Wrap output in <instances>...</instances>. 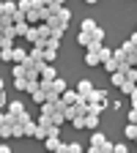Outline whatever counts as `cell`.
I'll use <instances>...</instances> for the list:
<instances>
[{
	"instance_id": "cell-1",
	"label": "cell",
	"mask_w": 137,
	"mask_h": 153,
	"mask_svg": "<svg viewBox=\"0 0 137 153\" xmlns=\"http://www.w3.org/2000/svg\"><path fill=\"white\" fill-rule=\"evenodd\" d=\"M44 148H47V150H55V153H66V150H69V145H66V142H61L55 134H49V137L44 140Z\"/></svg>"
},
{
	"instance_id": "cell-2",
	"label": "cell",
	"mask_w": 137,
	"mask_h": 153,
	"mask_svg": "<svg viewBox=\"0 0 137 153\" xmlns=\"http://www.w3.org/2000/svg\"><path fill=\"white\" fill-rule=\"evenodd\" d=\"M88 101H93V104H102V107H107V90H104V88H93V90L88 93Z\"/></svg>"
},
{
	"instance_id": "cell-3",
	"label": "cell",
	"mask_w": 137,
	"mask_h": 153,
	"mask_svg": "<svg viewBox=\"0 0 137 153\" xmlns=\"http://www.w3.org/2000/svg\"><path fill=\"white\" fill-rule=\"evenodd\" d=\"M104 142H107L104 134H102V131H93V134H91V153H99V150L104 148Z\"/></svg>"
},
{
	"instance_id": "cell-4",
	"label": "cell",
	"mask_w": 137,
	"mask_h": 153,
	"mask_svg": "<svg viewBox=\"0 0 137 153\" xmlns=\"http://www.w3.org/2000/svg\"><path fill=\"white\" fill-rule=\"evenodd\" d=\"M28 52H30V49H22V47H14V55H11V63H25V60H28Z\"/></svg>"
},
{
	"instance_id": "cell-5",
	"label": "cell",
	"mask_w": 137,
	"mask_h": 153,
	"mask_svg": "<svg viewBox=\"0 0 137 153\" xmlns=\"http://www.w3.org/2000/svg\"><path fill=\"white\" fill-rule=\"evenodd\" d=\"M85 66H102V57H99L96 49H88L85 52Z\"/></svg>"
},
{
	"instance_id": "cell-6",
	"label": "cell",
	"mask_w": 137,
	"mask_h": 153,
	"mask_svg": "<svg viewBox=\"0 0 137 153\" xmlns=\"http://www.w3.org/2000/svg\"><path fill=\"white\" fill-rule=\"evenodd\" d=\"M77 44L88 49V47L93 44V33H88V30H80V36H77Z\"/></svg>"
},
{
	"instance_id": "cell-7",
	"label": "cell",
	"mask_w": 137,
	"mask_h": 153,
	"mask_svg": "<svg viewBox=\"0 0 137 153\" xmlns=\"http://www.w3.org/2000/svg\"><path fill=\"white\" fill-rule=\"evenodd\" d=\"M6 109H8V112H6L8 118H16V115L22 112L25 107H22V101H8V104H6Z\"/></svg>"
},
{
	"instance_id": "cell-8",
	"label": "cell",
	"mask_w": 137,
	"mask_h": 153,
	"mask_svg": "<svg viewBox=\"0 0 137 153\" xmlns=\"http://www.w3.org/2000/svg\"><path fill=\"white\" fill-rule=\"evenodd\" d=\"M91 90H93V82H91V79H80V82H77V93H80V96H85V99H88Z\"/></svg>"
},
{
	"instance_id": "cell-9",
	"label": "cell",
	"mask_w": 137,
	"mask_h": 153,
	"mask_svg": "<svg viewBox=\"0 0 137 153\" xmlns=\"http://www.w3.org/2000/svg\"><path fill=\"white\" fill-rule=\"evenodd\" d=\"M30 96H33V101H36V104H38V107H41V104H44V101H47V90H44V88H41V85H38V88H36V90H33V93H30Z\"/></svg>"
},
{
	"instance_id": "cell-10",
	"label": "cell",
	"mask_w": 137,
	"mask_h": 153,
	"mask_svg": "<svg viewBox=\"0 0 137 153\" xmlns=\"http://www.w3.org/2000/svg\"><path fill=\"white\" fill-rule=\"evenodd\" d=\"M85 128H91V131L99 128V115H96V112H88L85 115Z\"/></svg>"
},
{
	"instance_id": "cell-11",
	"label": "cell",
	"mask_w": 137,
	"mask_h": 153,
	"mask_svg": "<svg viewBox=\"0 0 137 153\" xmlns=\"http://www.w3.org/2000/svg\"><path fill=\"white\" fill-rule=\"evenodd\" d=\"M55 76H58V74H55V66H52V63H44V66H41V79H55Z\"/></svg>"
},
{
	"instance_id": "cell-12",
	"label": "cell",
	"mask_w": 137,
	"mask_h": 153,
	"mask_svg": "<svg viewBox=\"0 0 137 153\" xmlns=\"http://www.w3.org/2000/svg\"><path fill=\"white\" fill-rule=\"evenodd\" d=\"M55 57H58V47L47 44V47H44V60H47V63H55Z\"/></svg>"
},
{
	"instance_id": "cell-13",
	"label": "cell",
	"mask_w": 137,
	"mask_h": 153,
	"mask_svg": "<svg viewBox=\"0 0 137 153\" xmlns=\"http://www.w3.org/2000/svg\"><path fill=\"white\" fill-rule=\"evenodd\" d=\"M110 82H112L115 88H121V85L126 82V74H124V71H112V74H110Z\"/></svg>"
},
{
	"instance_id": "cell-14",
	"label": "cell",
	"mask_w": 137,
	"mask_h": 153,
	"mask_svg": "<svg viewBox=\"0 0 137 153\" xmlns=\"http://www.w3.org/2000/svg\"><path fill=\"white\" fill-rule=\"evenodd\" d=\"M61 99H63L66 104H74L77 99H80V93H77V90H71V88H66V90H63V96H61Z\"/></svg>"
},
{
	"instance_id": "cell-15",
	"label": "cell",
	"mask_w": 137,
	"mask_h": 153,
	"mask_svg": "<svg viewBox=\"0 0 137 153\" xmlns=\"http://www.w3.org/2000/svg\"><path fill=\"white\" fill-rule=\"evenodd\" d=\"M102 66H104V68H107V71L112 74V71H118V68H121V60H118V57H115V55H112V57H110V60H104Z\"/></svg>"
},
{
	"instance_id": "cell-16",
	"label": "cell",
	"mask_w": 137,
	"mask_h": 153,
	"mask_svg": "<svg viewBox=\"0 0 137 153\" xmlns=\"http://www.w3.org/2000/svg\"><path fill=\"white\" fill-rule=\"evenodd\" d=\"M14 30H16V38L25 36V33L30 30V22H28V19H22V22H14Z\"/></svg>"
},
{
	"instance_id": "cell-17",
	"label": "cell",
	"mask_w": 137,
	"mask_h": 153,
	"mask_svg": "<svg viewBox=\"0 0 137 153\" xmlns=\"http://www.w3.org/2000/svg\"><path fill=\"white\" fill-rule=\"evenodd\" d=\"M66 88H69V85L61 79V76H55V79H52V90H55L58 96H63V90H66Z\"/></svg>"
},
{
	"instance_id": "cell-18",
	"label": "cell",
	"mask_w": 137,
	"mask_h": 153,
	"mask_svg": "<svg viewBox=\"0 0 137 153\" xmlns=\"http://www.w3.org/2000/svg\"><path fill=\"white\" fill-rule=\"evenodd\" d=\"M11 74H14V76H28V66H25V63H14V66H11Z\"/></svg>"
},
{
	"instance_id": "cell-19",
	"label": "cell",
	"mask_w": 137,
	"mask_h": 153,
	"mask_svg": "<svg viewBox=\"0 0 137 153\" xmlns=\"http://www.w3.org/2000/svg\"><path fill=\"white\" fill-rule=\"evenodd\" d=\"M63 33H66V25H55L49 38H52V41H61V38H63Z\"/></svg>"
},
{
	"instance_id": "cell-20",
	"label": "cell",
	"mask_w": 137,
	"mask_h": 153,
	"mask_svg": "<svg viewBox=\"0 0 137 153\" xmlns=\"http://www.w3.org/2000/svg\"><path fill=\"white\" fill-rule=\"evenodd\" d=\"M11 55H14V47H0V60L11 63Z\"/></svg>"
},
{
	"instance_id": "cell-21",
	"label": "cell",
	"mask_w": 137,
	"mask_h": 153,
	"mask_svg": "<svg viewBox=\"0 0 137 153\" xmlns=\"http://www.w3.org/2000/svg\"><path fill=\"white\" fill-rule=\"evenodd\" d=\"M124 134L129 140H137V123H126V128H124Z\"/></svg>"
},
{
	"instance_id": "cell-22",
	"label": "cell",
	"mask_w": 137,
	"mask_h": 153,
	"mask_svg": "<svg viewBox=\"0 0 137 153\" xmlns=\"http://www.w3.org/2000/svg\"><path fill=\"white\" fill-rule=\"evenodd\" d=\"M112 52H115V49H110V47H104V44L99 47V57H102V63H104V60H110V57H112Z\"/></svg>"
},
{
	"instance_id": "cell-23",
	"label": "cell",
	"mask_w": 137,
	"mask_h": 153,
	"mask_svg": "<svg viewBox=\"0 0 137 153\" xmlns=\"http://www.w3.org/2000/svg\"><path fill=\"white\" fill-rule=\"evenodd\" d=\"M28 22H44V19H41V11H38V8H30L28 11Z\"/></svg>"
},
{
	"instance_id": "cell-24",
	"label": "cell",
	"mask_w": 137,
	"mask_h": 153,
	"mask_svg": "<svg viewBox=\"0 0 137 153\" xmlns=\"http://www.w3.org/2000/svg\"><path fill=\"white\" fill-rule=\"evenodd\" d=\"M134 88H137V82H132V79H126V82L121 85V93H124V96H132V90H134Z\"/></svg>"
},
{
	"instance_id": "cell-25",
	"label": "cell",
	"mask_w": 137,
	"mask_h": 153,
	"mask_svg": "<svg viewBox=\"0 0 137 153\" xmlns=\"http://www.w3.org/2000/svg\"><path fill=\"white\" fill-rule=\"evenodd\" d=\"M0 137H3V140H11V120H6L3 126H0Z\"/></svg>"
},
{
	"instance_id": "cell-26",
	"label": "cell",
	"mask_w": 137,
	"mask_h": 153,
	"mask_svg": "<svg viewBox=\"0 0 137 153\" xmlns=\"http://www.w3.org/2000/svg\"><path fill=\"white\" fill-rule=\"evenodd\" d=\"M96 27H99V25H96V19H82V27H80V30H88V33H93Z\"/></svg>"
},
{
	"instance_id": "cell-27",
	"label": "cell",
	"mask_w": 137,
	"mask_h": 153,
	"mask_svg": "<svg viewBox=\"0 0 137 153\" xmlns=\"http://www.w3.org/2000/svg\"><path fill=\"white\" fill-rule=\"evenodd\" d=\"M25 38H28L30 44H36V41H38V27H33V25H30V30L25 33Z\"/></svg>"
},
{
	"instance_id": "cell-28",
	"label": "cell",
	"mask_w": 137,
	"mask_h": 153,
	"mask_svg": "<svg viewBox=\"0 0 137 153\" xmlns=\"http://www.w3.org/2000/svg\"><path fill=\"white\" fill-rule=\"evenodd\" d=\"M71 126L74 128H85V115H77V118L71 120Z\"/></svg>"
},
{
	"instance_id": "cell-29",
	"label": "cell",
	"mask_w": 137,
	"mask_h": 153,
	"mask_svg": "<svg viewBox=\"0 0 137 153\" xmlns=\"http://www.w3.org/2000/svg\"><path fill=\"white\" fill-rule=\"evenodd\" d=\"M124 74H126V79H132V82H137V66H132V68H126Z\"/></svg>"
},
{
	"instance_id": "cell-30",
	"label": "cell",
	"mask_w": 137,
	"mask_h": 153,
	"mask_svg": "<svg viewBox=\"0 0 137 153\" xmlns=\"http://www.w3.org/2000/svg\"><path fill=\"white\" fill-rule=\"evenodd\" d=\"M3 8H6V14H14V11L19 8V3H14V0H8V3H3Z\"/></svg>"
},
{
	"instance_id": "cell-31",
	"label": "cell",
	"mask_w": 137,
	"mask_h": 153,
	"mask_svg": "<svg viewBox=\"0 0 137 153\" xmlns=\"http://www.w3.org/2000/svg\"><path fill=\"white\" fill-rule=\"evenodd\" d=\"M36 128H38V123H33V120H28V123H25V131H28V137H33V134H36Z\"/></svg>"
},
{
	"instance_id": "cell-32",
	"label": "cell",
	"mask_w": 137,
	"mask_h": 153,
	"mask_svg": "<svg viewBox=\"0 0 137 153\" xmlns=\"http://www.w3.org/2000/svg\"><path fill=\"white\" fill-rule=\"evenodd\" d=\"M69 153H82V145L80 142H69Z\"/></svg>"
},
{
	"instance_id": "cell-33",
	"label": "cell",
	"mask_w": 137,
	"mask_h": 153,
	"mask_svg": "<svg viewBox=\"0 0 137 153\" xmlns=\"http://www.w3.org/2000/svg\"><path fill=\"white\" fill-rule=\"evenodd\" d=\"M93 38H96V41H104V30L96 27V30H93Z\"/></svg>"
},
{
	"instance_id": "cell-34",
	"label": "cell",
	"mask_w": 137,
	"mask_h": 153,
	"mask_svg": "<svg viewBox=\"0 0 137 153\" xmlns=\"http://www.w3.org/2000/svg\"><path fill=\"white\" fill-rule=\"evenodd\" d=\"M129 123H137V107L129 109Z\"/></svg>"
},
{
	"instance_id": "cell-35",
	"label": "cell",
	"mask_w": 137,
	"mask_h": 153,
	"mask_svg": "<svg viewBox=\"0 0 137 153\" xmlns=\"http://www.w3.org/2000/svg\"><path fill=\"white\" fill-rule=\"evenodd\" d=\"M102 150H104V153H115V145H112V142H110V140H107V142H104V148H102Z\"/></svg>"
},
{
	"instance_id": "cell-36",
	"label": "cell",
	"mask_w": 137,
	"mask_h": 153,
	"mask_svg": "<svg viewBox=\"0 0 137 153\" xmlns=\"http://www.w3.org/2000/svg\"><path fill=\"white\" fill-rule=\"evenodd\" d=\"M8 150H11V148H8L6 142H0V153H8Z\"/></svg>"
},
{
	"instance_id": "cell-37",
	"label": "cell",
	"mask_w": 137,
	"mask_h": 153,
	"mask_svg": "<svg viewBox=\"0 0 137 153\" xmlns=\"http://www.w3.org/2000/svg\"><path fill=\"white\" fill-rule=\"evenodd\" d=\"M6 120H8V115H6V112H0V126H3Z\"/></svg>"
},
{
	"instance_id": "cell-38",
	"label": "cell",
	"mask_w": 137,
	"mask_h": 153,
	"mask_svg": "<svg viewBox=\"0 0 137 153\" xmlns=\"http://www.w3.org/2000/svg\"><path fill=\"white\" fill-rule=\"evenodd\" d=\"M55 3V0H41V6H52Z\"/></svg>"
},
{
	"instance_id": "cell-39",
	"label": "cell",
	"mask_w": 137,
	"mask_h": 153,
	"mask_svg": "<svg viewBox=\"0 0 137 153\" xmlns=\"http://www.w3.org/2000/svg\"><path fill=\"white\" fill-rule=\"evenodd\" d=\"M85 3H88V6H96V3H99V0H85Z\"/></svg>"
},
{
	"instance_id": "cell-40",
	"label": "cell",
	"mask_w": 137,
	"mask_h": 153,
	"mask_svg": "<svg viewBox=\"0 0 137 153\" xmlns=\"http://www.w3.org/2000/svg\"><path fill=\"white\" fill-rule=\"evenodd\" d=\"M0 90H6V82H3V79H0Z\"/></svg>"
},
{
	"instance_id": "cell-41",
	"label": "cell",
	"mask_w": 137,
	"mask_h": 153,
	"mask_svg": "<svg viewBox=\"0 0 137 153\" xmlns=\"http://www.w3.org/2000/svg\"><path fill=\"white\" fill-rule=\"evenodd\" d=\"M55 3H61V6H63V3H66V0H55Z\"/></svg>"
},
{
	"instance_id": "cell-42",
	"label": "cell",
	"mask_w": 137,
	"mask_h": 153,
	"mask_svg": "<svg viewBox=\"0 0 137 153\" xmlns=\"http://www.w3.org/2000/svg\"><path fill=\"white\" fill-rule=\"evenodd\" d=\"M3 11H6V8H3V3H0V14H3Z\"/></svg>"
},
{
	"instance_id": "cell-43",
	"label": "cell",
	"mask_w": 137,
	"mask_h": 153,
	"mask_svg": "<svg viewBox=\"0 0 137 153\" xmlns=\"http://www.w3.org/2000/svg\"><path fill=\"white\" fill-rule=\"evenodd\" d=\"M134 30H137V27H134Z\"/></svg>"
}]
</instances>
